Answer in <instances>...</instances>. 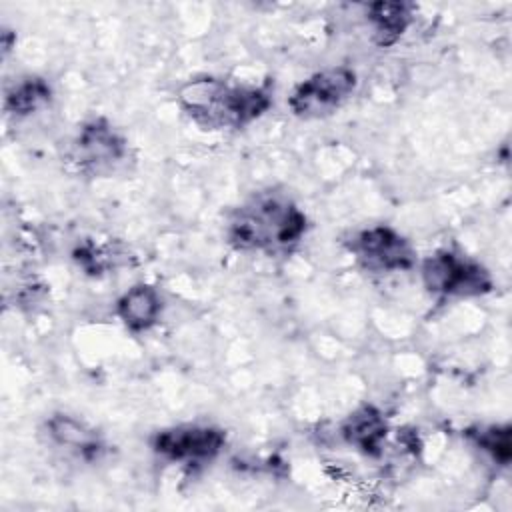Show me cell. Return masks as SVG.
Masks as SVG:
<instances>
[{
	"mask_svg": "<svg viewBox=\"0 0 512 512\" xmlns=\"http://www.w3.org/2000/svg\"><path fill=\"white\" fill-rule=\"evenodd\" d=\"M342 246L354 262L370 274L408 272L418 266L414 244L388 224H374L350 232Z\"/></svg>",
	"mask_w": 512,
	"mask_h": 512,
	"instance_id": "cell-5",
	"label": "cell"
},
{
	"mask_svg": "<svg viewBox=\"0 0 512 512\" xmlns=\"http://www.w3.org/2000/svg\"><path fill=\"white\" fill-rule=\"evenodd\" d=\"M120 252H116L110 244H92V242H84L78 244L72 252L74 262L92 276L104 274L108 270H112L116 266V262L120 260Z\"/></svg>",
	"mask_w": 512,
	"mask_h": 512,
	"instance_id": "cell-14",
	"label": "cell"
},
{
	"mask_svg": "<svg viewBox=\"0 0 512 512\" xmlns=\"http://www.w3.org/2000/svg\"><path fill=\"white\" fill-rule=\"evenodd\" d=\"M358 76L350 66L322 68L298 82L286 104L300 120H322L336 114L356 92Z\"/></svg>",
	"mask_w": 512,
	"mask_h": 512,
	"instance_id": "cell-6",
	"label": "cell"
},
{
	"mask_svg": "<svg viewBox=\"0 0 512 512\" xmlns=\"http://www.w3.org/2000/svg\"><path fill=\"white\" fill-rule=\"evenodd\" d=\"M128 156L126 136L104 116L84 120L70 140L66 160L70 166L92 178L110 176Z\"/></svg>",
	"mask_w": 512,
	"mask_h": 512,
	"instance_id": "cell-4",
	"label": "cell"
},
{
	"mask_svg": "<svg viewBox=\"0 0 512 512\" xmlns=\"http://www.w3.org/2000/svg\"><path fill=\"white\" fill-rule=\"evenodd\" d=\"M308 216L292 196L262 190L230 210L224 224L228 246L242 254L288 256L304 240Z\"/></svg>",
	"mask_w": 512,
	"mask_h": 512,
	"instance_id": "cell-1",
	"label": "cell"
},
{
	"mask_svg": "<svg viewBox=\"0 0 512 512\" xmlns=\"http://www.w3.org/2000/svg\"><path fill=\"white\" fill-rule=\"evenodd\" d=\"M226 446V432L214 424L186 422L162 428L150 438L152 452L170 464L202 466L212 462Z\"/></svg>",
	"mask_w": 512,
	"mask_h": 512,
	"instance_id": "cell-7",
	"label": "cell"
},
{
	"mask_svg": "<svg viewBox=\"0 0 512 512\" xmlns=\"http://www.w3.org/2000/svg\"><path fill=\"white\" fill-rule=\"evenodd\" d=\"M390 422L374 404H360L340 422V438L366 458H380L388 444Z\"/></svg>",
	"mask_w": 512,
	"mask_h": 512,
	"instance_id": "cell-9",
	"label": "cell"
},
{
	"mask_svg": "<svg viewBox=\"0 0 512 512\" xmlns=\"http://www.w3.org/2000/svg\"><path fill=\"white\" fill-rule=\"evenodd\" d=\"M162 308L160 290L150 282H136L118 296L114 314L126 332L146 334L160 322Z\"/></svg>",
	"mask_w": 512,
	"mask_h": 512,
	"instance_id": "cell-10",
	"label": "cell"
},
{
	"mask_svg": "<svg viewBox=\"0 0 512 512\" xmlns=\"http://www.w3.org/2000/svg\"><path fill=\"white\" fill-rule=\"evenodd\" d=\"M464 438L494 464L508 466L512 460V428L508 424H476L464 430Z\"/></svg>",
	"mask_w": 512,
	"mask_h": 512,
	"instance_id": "cell-13",
	"label": "cell"
},
{
	"mask_svg": "<svg viewBox=\"0 0 512 512\" xmlns=\"http://www.w3.org/2000/svg\"><path fill=\"white\" fill-rule=\"evenodd\" d=\"M176 102L202 130H240L262 118L272 108L268 84H232L226 78L200 74L180 84Z\"/></svg>",
	"mask_w": 512,
	"mask_h": 512,
	"instance_id": "cell-2",
	"label": "cell"
},
{
	"mask_svg": "<svg viewBox=\"0 0 512 512\" xmlns=\"http://www.w3.org/2000/svg\"><path fill=\"white\" fill-rule=\"evenodd\" d=\"M0 46H2V56L6 58L10 54V50L16 46V32L10 30V28H2Z\"/></svg>",
	"mask_w": 512,
	"mask_h": 512,
	"instance_id": "cell-15",
	"label": "cell"
},
{
	"mask_svg": "<svg viewBox=\"0 0 512 512\" xmlns=\"http://www.w3.org/2000/svg\"><path fill=\"white\" fill-rule=\"evenodd\" d=\"M42 434L54 450L84 464H94L106 454L102 434L88 422L66 412L50 414L42 424Z\"/></svg>",
	"mask_w": 512,
	"mask_h": 512,
	"instance_id": "cell-8",
	"label": "cell"
},
{
	"mask_svg": "<svg viewBox=\"0 0 512 512\" xmlns=\"http://www.w3.org/2000/svg\"><path fill=\"white\" fill-rule=\"evenodd\" d=\"M424 290L436 300L478 298L494 290L486 266L452 250H436L418 262Z\"/></svg>",
	"mask_w": 512,
	"mask_h": 512,
	"instance_id": "cell-3",
	"label": "cell"
},
{
	"mask_svg": "<svg viewBox=\"0 0 512 512\" xmlns=\"http://www.w3.org/2000/svg\"><path fill=\"white\" fill-rule=\"evenodd\" d=\"M52 84L44 76H24L4 90V112L14 118H28L50 106Z\"/></svg>",
	"mask_w": 512,
	"mask_h": 512,
	"instance_id": "cell-12",
	"label": "cell"
},
{
	"mask_svg": "<svg viewBox=\"0 0 512 512\" xmlns=\"http://www.w3.org/2000/svg\"><path fill=\"white\" fill-rule=\"evenodd\" d=\"M416 6L412 2H370L364 8L366 22L372 32V42L378 48H392L402 40L412 26Z\"/></svg>",
	"mask_w": 512,
	"mask_h": 512,
	"instance_id": "cell-11",
	"label": "cell"
}]
</instances>
